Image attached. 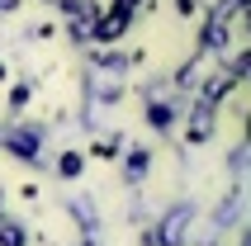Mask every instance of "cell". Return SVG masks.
Instances as JSON below:
<instances>
[{
    "instance_id": "3957f363",
    "label": "cell",
    "mask_w": 251,
    "mask_h": 246,
    "mask_svg": "<svg viewBox=\"0 0 251 246\" xmlns=\"http://www.w3.org/2000/svg\"><path fill=\"white\" fill-rule=\"evenodd\" d=\"M142 171H147V151L133 147V156H128V175H142Z\"/></svg>"
},
{
    "instance_id": "6da1fadb",
    "label": "cell",
    "mask_w": 251,
    "mask_h": 246,
    "mask_svg": "<svg viewBox=\"0 0 251 246\" xmlns=\"http://www.w3.org/2000/svg\"><path fill=\"white\" fill-rule=\"evenodd\" d=\"M10 151L24 156V161H33V156H38V133H14L10 137Z\"/></svg>"
},
{
    "instance_id": "277c9868",
    "label": "cell",
    "mask_w": 251,
    "mask_h": 246,
    "mask_svg": "<svg viewBox=\"0 0 251 246\" xmlns=\"http://www.w3.org/2000/svg\"><path fill=\"white\" fill-rule=\"evenodd\" d=\"M57 171H62V175H76V171H81V156H76V151H67V156L57 161Z\"/></svg>"
},
{
    "instance_id": "7a4b0ae2",
    "label": "cell",
    "mask_w": 251,
    "mask_h": 246,
    "mask_svg": "<svg viewBox=\"0 0 251 246\" xmlns=\"http://www.w3.org/2000/svg\"><path fill=\"white\" fill-rule=\"evenodd\" d=\"M147 119H152V128H171V123H176V109H171V104H152Z\"/></svg>"
}]
</instances>
